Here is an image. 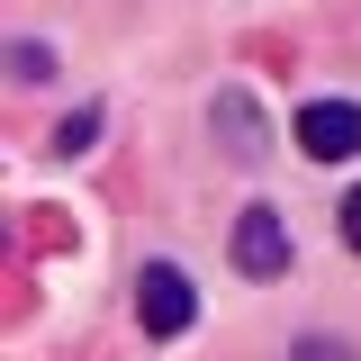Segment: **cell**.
I'll return each instance as SVG.
<instances>
[{"instance_id":"1","label":"cell","mask_w":361,"mask_h":361,"mask_svg":"<svg viewBox=\"0 0 361 361\" xmlns=\"http://www.w3.org/2000/svg\"><path fill=\"white\" fill-rule=\"evenodd\" d=\"M135 316H145L154 343L190 334V325H199V280H190L180 262H145V271H135Z\"/></svg>"},{"instance_id":"4","label":"cell","mask_w":361,"mask_h":361,"mask_svg":"<svg viewBox=\"0 0 361 361\" xmlns=\"http://www.w3.org/2000/svg\"><path fill=\"white\" fill-rule=\"evenodd\" d=\"M208 127H217V145L235 163H253V154H262V99H253V90H217V99H208Z\"/></svg>"},{"instance_id":"2","label":"cell","mask_w":361,"mask_h":361,"mask_svg":"<svg viewBox=\"0 0 361 361\" xmlns=\"http://www.w3.org/2000/svg\"><path fill=\"white\" fill-rule=\"evenodd\" d=\"M298 154L307 163H353L361 154V99H307L298 109Z\"/></svg>"},{"instance_id":"8","label":"cell","mask_w":361,"mask_h":361,"mask_svg":"<svg viewBox=\"0 0 361 361\" xmlns=\"http://www.w3.org/2000/svg\"><path fill=\"white\" fill-rule=\"evenodd\" d=\"M298 361H353V353H343V343H316V334H307V343H298Z\"/></svg>"},{"instance_id":"3","label":"cell","mask_w":361,"mask_h":361,"mask_svg":"<svg viewBox=\"0 0 361 361\" xmlns=\"http://www.w3.org/2000/svg\"><path fill=\"white\" fill-rule=\"evenodd\" d=\"M226 253H235V271H244V280L289 271V226H280V208H244V217H235V235H226Z\"/></svg>"},{"instance_id":"7","label":"cell","mask_w":361,"mask_h":361,"mask_svg":"<svg viewBox=\"0 0 361 361\" xmlns=\"http://www.w3.org/2000/svg\"><path fill=\"white\" fill-rule=\"evenodd\" d=\"M334 217H343V244L361 253V190H343V208H334Z\"/></svg>"},{"instance_id":"6","label":"cell","mask_w":361,"mask_h":361,"mask_svg":"<svg viewBox=\"0 0 361 361\" xmlns=\"http://www.w3.org/2000/svg\"><path fill=\"white\" fill-rule=\"evenodd\" d=\"M90 135H99V109H73L63 135H54V154H90Z\"/></svg>"},{"instance_id":"5","label":"cell","mask_w":361,"mask_h":361,"mask_svg":"<svg viewBox=\"0 0 361 361\" xmlns=\"http://www.w3.org/2000/svg\"><path fill=\"white\" fill-rule=\"evenodd\" d=\"M9 82H54V54H45L37 37H18L9 45Z\"/></svg>"}]
</instances>
